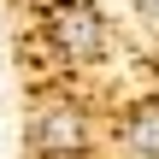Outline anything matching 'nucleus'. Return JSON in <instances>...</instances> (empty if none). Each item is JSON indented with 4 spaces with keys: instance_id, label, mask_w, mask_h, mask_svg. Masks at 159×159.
I'll use <instances>...</instances> for the list:
<instances>
[{
    "instance_id": "nucleus-1",
    "label": "nucleus",
    "mask_w": 159,
    "mask_h": 159,
    "mask_svg": "<svg viewBox=\"0 0 159 159\" xmlns=\"http://www.w3.org/2000/svg\"><path fill=\"white\" fill-rule=\"evenodd\" d=\"M47 41L71 65H100L106 59V18L89 0H53L47 6Z\"/></svg>"
},
{
    "instance_id": "nucleus-2",
    "label": "nucleus",
    "mask_w": 159,
    "mask_h": 159,
    "mask_svg": "<svg viewBox=\"0 0 159 159\" xmlns=\"http://www.w3.org/2000/svg\"><path fill=\"white\" fill-rule=\"evenodd\" d=\"M30 153L35 159H83L94 148V130H89V118L71 106V100H41L35 112H30Z\"/></svg>"
},
{
    "instance_id": "nucleus-3",
    "label": "nucleus",
    "mask_w": 159,
    "mask_h": 159,
    "mask_svg": "<svg viewBox=\"0 0 159 159\" xmlns=\"http://www.w3.org/2000/svg\"><path fill=\"white\" fill-rule=\"evenodd\" d=\"M124 153L130 159H159V100H142L124 112V130H118Z\"/></svg>"
},
{
    "instance_id": "nucleus-4",
    "label": "nucleus",
    "mask_w": 159,
    "mask_h": 159,
    "mask_svg": "<svg viewBox=\"0 0 159 159\" xmlns=\"http://www.w3.org/2000/svg\"><path fill=\"white\" fill-rule=\"evenodd\" d=\"M142 6V18H159V0H136Z\"/></svg>"
}]
</instances>
